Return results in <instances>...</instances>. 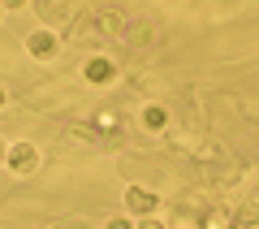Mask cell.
<instances>
[{"label": "cell", "instance_id": "6da1fadb", "mask_svg": "<svg viewBox=\"0 0 259 229\" xmlns=\"http://www.w3.org/2000/svg\"><path fill=\"white\" fill-rule=\"evenodd\" d=\"M26 52L35 56V61H52V56L61 52V39H56L48 26H39V30H30V35H26Z\"/></svg>", "mask_w": 259, "mask_h": 229}, {"label": "cell", "instance_id": "7a4b0ae2", "mask_svg": "<svg viewBox=\"0 0 259 229\" xmlns=\"http://www.w3.org/2000/svg\"><path fill=\"white\" fill-rule=\"evenodd\" d=\"M5 165H9L18 177H30L39 169V151L30 143H18V147H9V160H5Z\"/></svg>", "mask_w": 259, "mask_h": 229}, {"label": "cell", "instance_id": "3957f363", "mask_svg": "<svg viewBox=\"0 0 259 229\" xmlns=\"http://www.w3.org/2000/svg\"><path fill=\"white\" fill-rule=\"evenodd\" d=\"M125 208H134L139 216H151L160 203H156V195H151V190H143V186H130V190H125Z\"/></svg>", "mask_w": 259, "mask_h": 229}, {"label": "cell", "instance_id": "277c9868", "mask_svg": "<svg viewBox=\"0 0 259 229\" xmlns=\"http://www.w3.org/2000/svg\"><path fill=\"white\" fill-rule=\"evenodd\" d=\"M82 73H87V83H112V73H117V69H112L108 56H91V61L82 65Z\"/></svg>", "mask_w": 259, "mask_h": 229}, {"label": "cell", "instance_id": "5b68a950", "mask_svg": "<svg viewBox=\"0 0 259 229\" xmlns=\"http://www.w3.org/2000/svg\"><path fill=\"white\" fill-rule=\"evenodd\" d=\"M143 126H147V130H164L168 126V112L160 108V104H151V108H143Z\"/></svg>", "mask_w": 259, "mask_h": 229}, {"label": "cell", "instance_id": "8992f818", "mask_svg": "<svg viewBox=\"0 0 259 229\" xmlns=\"http://www.w3.org/2000/svg\"><path fill=\"white\" fill-rule=\"evenodd\" d=\"M151 35H156V30H151L147 22H139V26L130 30V44H134V48H147V44H151Z\"/></svg>", "mask_w": 259, "mask_h": 229}, {"label": "cell", "instance_id": "52a82bcc", "mask_svg": "<svg viewBox=\"0 0 259 229\" xmlns=\"http://www.w3.org/2000/svg\"><path fill=\"white\" fill-rule=\"evenodd\" d=\"M39 18L52 22V26H61V22H65V9H61V5H39Z\"/></svg>", "mask_w": 259, "mask_h": 229}, {"label": "cell", "instance_id": "ba28073f", "mask_svg": "<svg viewBox=\"0 0 259 229\" xmlns=\"http://www.w3.org/2000/svg\"><path fill=\"white\" fill-rule=\"evenodd\" d=\"M108 229H134V225H130L125 216H112V220H108Z\"/></svg>", "mask_w": 259, "mask_h": 229}, {"label": "cell", "instance_id": "9c48e42d", "mask_svg": "<svg viewBox=\"0 0 259 229\" xmlns=\"http://www.w3.org/2000/svg\"><path fill=\"white\" fill-rule=\"evenodd\" d=\"M255 220H259V212H255V208H246V212H242V225H255Z\"/></svg>", "mask_w": 259, "mask_h": 229}, {"label": "cell", "instance_id": "30bf717a", "mask_svg": "<svg viewBox=\"0 0 259 229\" xmlns=\"http://www.w3.org/2000/svg\"><path fill=\"white\" fill-rule=\"evenodd\" d=\"M139 229H164V225H160V220H143Z\"/></svg>", "mask_w": 259, "mask_h": 229}, {"label": "cell", "instance_id": "8fae6325", "mask_svg": "<svg viewBox=\"0 0 259 229\" xmlns=\"http://www.w3.org/2000/svg\"><path fill=\"white\" fill-rule=\"evenodd\" d=\"M5 160H9V147H5V138H0V165H5Z\"/></svg>", "mask_w": 259, "mask_h": 229}, {"label": "cell", "instance_id": "7c38bea8", "mask_svg": "<svg viewBox=\"0 0 259 229\" xmlns=\"http://www.w3.org/2000/svg\"><path fill=\"white\" fill-rule=\"evenodd\" d=\"M0 108H5V87H0Z\"/></svg>", "mask_w": 259, "mask_h": 229}, {"label": "cell", "instance_id": "4fadbf2b", "mask_svg": "<svg viewBox=\"0 0 259 229\" xmlns=\"http://www.w3.org/2000/svg\"><path fill=\"white\" fill-rule=\"evenodd\" d=\"M0 13H5V9H0Z\"/></svg>", "mask_w": 259, "mask_h": 229}]
</instances>
